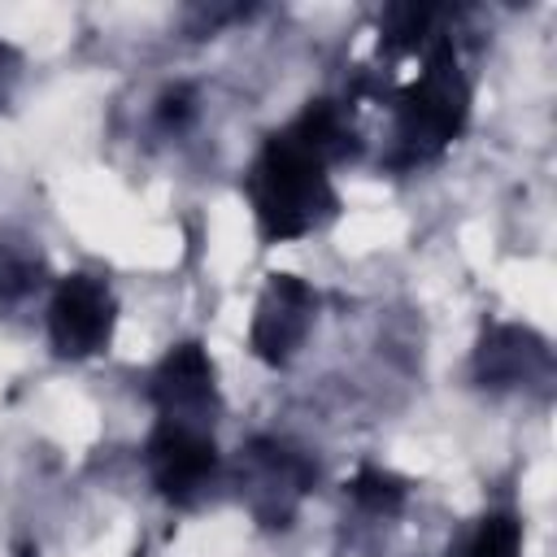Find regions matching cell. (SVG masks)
I'll use <instances>...</instances> for the list:
<instances>
[{
	"instance_id": "1",
	"label": "cell",
	"mask_w": 557,
	"mask_h": 557,
	"mask_svg": "<svg viewBox=\"0 0 557 557\" xmlns=\"http://www.w3.org/2000/svg\"><path fill=\"white\" fill-rule=\"evenodd\" d=\"M252 205H257V222L265 239H296L305 235L322 209H335V196L326 187L322 174V157L313 148H305L292 131L274 135L252 170Z\"/></svg>"
},
{
	"instance_id": "2",
	"label": "cell",
	"mask_w": 557,
	"mask_h": 557,
	"mask_svg": "<svg viewBox=\"0 0 557 557\" xmlns=\"http://www.w3.org/2000/svg\"><path fill=\"white\" fill-rule=\"evenodd\" d=\"M466 122V87L457 78L453 48L440 44L422 70V78L400 96V126L413 144H448Z\"/></svg>"
},
{
	"instance_id": "3",
	"label": "cell",
	"mask_w": 557,
	"mask_h": 557,
	"mask_svg": "<svg viewBox=\"0 0 557 557\" xmlns=\"http://www.w3.org/2000/svg\"><path fill=\"white\" fill-rule=\"evenodd\" d=\"M48 326H52V344L61 357H87L109 339L113 326V300L104 292L100 278L91 274H70L61 278L52 309H48Z\"/></svg>"
},
{
	"instance_id": "4",
	"label": "cell",
	"mask_w": 557,
	"mask_h": 557,
	"mask_svg": "<svg viewBox=\"0 0 557 557\" xmlns=\"http://www.w3.org/2000/svg\"><path fill=\"white\" fill-rule=\"evenodd\" d=\"M148 461H152V479L165 496H187L218 461V448L209 435H196L187 426H157L152 444H148Z\"/></svg>"
},
{
	"instance_id": "5",
	"label": "cell",
	"mask_w": 557,
	"mask_h": 557,
	"mask_svg": "<svg viewBox=\"0 0 557 557\" xmlns=\"http://www.w3.org/2000/svg\"><path fill=\"white\" fill-rule=\"evenodd\" d=\"M270 296L278 300V313L274 309H265L261 318H257V331H252V344H257V352L265 357V361H283L287 357V348L300 339V326H287V313H296V309H309L313 305V292L305 287V283H296L292 274H270Z\"/></svg>"
},
{
	"instance_id": "6",
	"label": "cell",
	"mask_w": 557,
	"mask_h": 557,
	"mask_svg": "<svg viewBox=\"0 0 557 557\" xmlns=\"http://www.w3.org/2000/svg\"><path fill=\"white\" fill-rule=\"evenodd\" d=\"M157 400L165 409H183V405H200L209 392H213V366L209 357L200 352V344H183L174 348L161 370H157Z\"/></svg>"
},
{
	"instance_id": "7",
	"label": "cell",
	"mask_w": 557,
	"mask_h": 557,
	"mask_svg": "<svg viewBox=\"0 0 557 557\" xmlns=\"http://www.w3.org/2000/svg\"><path fill=\"white\" fill-rule=\"evenodd\" d=\"M518 544H522L518 522L509 513H496L474 531V540L461 548V557H518Z\"/></svg>"
},
{
	"instance_id": "8",
	"label": "cell",
	"mask_w": 557,
	"mask_h": 557,
	"mask_svg": "<svg viewBox=\"0 0 557 557\" xmlns=\"http://www.w3.org/2000/svg\"><path fill=\"white\" fill-rule=\"evenodd\" d=\"M352 496H357L366 509H374V513H396L400 500H405V487H400V479H392V474H383V470H361V474L352 479Z\"/></svg>"
},
{
	"instance_id": "9",
	"label": "cell",
	"mask_w": 557,
	"mask_h": 557,
	"mask_svg": "<svg viewBox=\"0 0 557 557\" xmlns=\"http://www.w3.org/2000/svg\"><path fill=\"white\" fill-rule=\"evenodd\" d=\"M161 104H165V109H161L165 117H183V113H187V91H170Z\"/></svg>"
},
{
	"instance_id": "10",
	"label": "cell",
	"mask_w": 557,
	"mask_h": 557,
	"mask_svg": "<svg viewBox=\"0 0 557 557\" xmlns=\"http://www.w3.org/2000/svg\"><path fill=\"white\" fill-rule=\"evenodd\" d=\"M17 557H39V553H35V548H30V544H26V548H22V553H17Z\"/></svg>"
}]
</instances>
